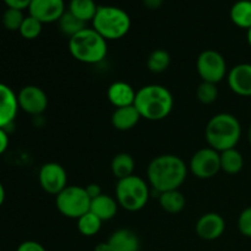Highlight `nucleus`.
I'll list each match as a JSON object with an SVG mask.
<instances>
[{
    "label": "nucleus",
    "instance_id": "1",
    "mask_svg": "<svg viewBox=\"0 0 251 251\" xmlns=\"http://www.w3.org/2000/svg\"><path fill=\"white\" fill-rule=\"evenodd\" d=\"M188 176V166L176 154H161L147 167L149 184L158 194L180 188Z\"/></svg>",
    "mask_w": 251,
    "mask_h": 251
},
{
    "label": "nucleus",
    "instance_id": "2",
    "mask_svg": "<svg viewBox=\"0 0 251 251\" xmlns=\"http://www.w3.org/2000/svg\"><path fill=\"white\" fill-rule=\"evenodd\" d=\"M135 108L141 118L150 122H159L168 117L174 105L171 91L162 85H147L136 91Z\"/></svg>",
    "mask_w": 251,
    "mask_h": 251
},
{
    "label": "nucleus",
    "instance_id": "3",
    "mask_svg": "<svg viewBox=\"0 0 251 251\" xmlns=\"http://www.w3.org/2000/svg\"><path fill=\"white\" fill-rule=\"evenodd\" d=\"M242 136V125L237 117L229 113H220L208 120L205 137L208 146L218 152L235 149Z\"/></svg>",
    "mask_w": 251,
    "mask_h": 251
},
{
    "label": "nucleus",
    "instance_id": "4",
    "mask_svg": "<svg viewBox=\"0 0 251 251\" xmlns=\"http://www.w3.org/2000/svg\"><path fill=\"white\" fill-rule=\"evenodd\" d=\"M69 51L80 63L98 64L107 56L108 44L96 29L86 27L69 38Z\"/></svg>",
    "mask_w": 251,
    "mask_h": 251
},
{
    "label": "nucleus",
    "instance_id": "5",
    "mask_svg": "<svg viewBox=\"0 0 251 251\" xmlns=\"http://www.w3.org/2000/svg\"><path fill=\"white\" fill-rule=\"evenodd\" d=\"M131 19L125 10L112 5L98 6L92 20V28L105 41L120 39L130 31Z\"/></svg>",
    "mask_w": 251,
    "mask_h": 251
},
{
    "label": "nucleus",
    "instance_id": "6",
    "mask_svg": "<svg viewBox=\"0 0 251 251\" xmlns=\"http://www.w3.org/2000/svg\"><path fill=\"white\" fill-rule=\"evenodd\" d=\"M118 205L129 212H137L147 205L150 199L149 184L139 176H130L118 180L115 188Z\"/></svg>",
    "mask_w": 251,
    "mask_h": 251
},
{
    "label": "nucleus",
    "instance_id": "7",
    "mask_svg": "<svg viewBox=\"0 0 251 251\" xmlns=\"http://www.w3.org/2000/svg\"><path fill=\"white\" fill-rule=\"evenodd\" d=\"M55 205L64 217L78 220L91 207V199L83 186L68 185L56 195Z\"/></svg>",
    "mask_w": 251,
    "mask_h": 251
},
{
    "label": "nucleus",
    "instance_id": "8",
    "mask_svg": "<svg viewBox=\"0 0 251 251\" xmlns=\"http://www.w3.org/2000/svg\"><path fill=\"white\" fill-rule=\"evenodd\" d=\"M196 69L205 82H211L217 85L227 75V63L220 51L207 49L199 55L196 61Z\"/></svg>",
    "mask_w": 251,
    "mask_h": 251
},
{
    "label": "nucleus",
    "instance_id": "9",
    "mask_svg": "<svg viewBox=\"0 0 251 251\" xmlns=\"http://www.w3.org/2000/svg\"><path fill=\"white\" fill-rule=\"evenodd\" d=\"M189 169L199 179L213 178L221 171L220 152L211 147L199 150L191 157Z\"/></svg>",
    "mask_w": 251,
    "mask_h": 251
},
{
    "label": "nucleus",
    "instance_id": "10",
    "mask_svg": "<svg viewBox=\"0 0 251 251\" xmlns=\"http://www.w3.org/2000/svg\"><path fill=\"white\" fill-rule=\"evenodd\" d=\"M41 188L50 195H58L68 186V174L65 168L56 162H48L38 172Z\"/></svg>",
    "mask_w": 251,
    "mask_h": 251
},
{
    "label": "nucleus",
    "instance_id": "11",
    "mask_svg": "<svg viewBox=\"0 0 251 251\" xmlns=\"http://www.w3.org/2000/svg\"><path fill=\"white\" fill-rule=\"evenodd\" d=\"M19 107L31 115H41L48 107V96L41 87L34 85L25 86L17 95Z\"/></svg>",
    "mask_w": 251,
    "mask_h": 251
},
{
    "label": "nucleus",
    "instance_id": "12",
    "mask_svg": "<svg viewBox=\"0 0 251 251\" xmlns=\"http://www.w3.org/2000/svg\"><path fill=\"white\" fill-rule=\"evenodd\" d=\"M65 11L64 0H32L28 6L29 15L42 24L59 21Z\"/></svg>",
    "mask_w": 251,
    "mask_h": 251
},
{
    "label": "nucleus",
    "instance_id": "13",
    "mask_svg": "<svg viewBox=\"0 0 251 251\" xmlns=\"http://www.w3.org/2000/svg\"><path fill=\"white\" fill-rule=\"evenodd\" d=\"M196 234L203 240H216L226 230V221L220 213L208 212L199 218L195 226Z\"/></svg>",
    "mask_w": 251,
    "mask_h": 251
},
{
    "label": "nucleus",
    "instance_id": "14",
    "mask_svg": "<svg viewBox=\"0 0 251 251\" xmlns=\"http://www.w3.org/2000/svg\"><path fill=\"white\" fill-rule=\"evenodd\" d=\"M230 90L242 97H251V64L235 65L227 76Z\"/></svg>",
    "mask_w": 251,
    "mask_h": 251
},
{
    "label": "nucleus",
    "instance_id": "15",
    "mask_svg": "<svg viewBox=\"0 0 251 251\" xmlns=\"http://www.w3.org/2000/svg\"><path fill=\"white\" fill-rule=\"evenodd\" d=\"M17 95L5 83L0 82V127L5 129L15 120L19 110Z\"/></svg>",
    "mask_w": 251,
    "mask_h": 251
},
{
    "label": "nucleus",
    "instance_id": "16",
    "mask_svg": "<svg viewBox=\"0 0 251 251\" xmlns=\"http://www.w3.org/2000/svg\"><path fill=\"white\" fill-rule=\"evenodd\" d=\"M107 97L108 100L115 108L127 107V105H134L135 97H136V91L127 82L117 81V82H113L108 87Z\"/></svg>",
    "mask_w": 251,
    "mask_h": 251
},
{
    "label": "nucleus",
    "instance_id": "17",
    "mask_svg": "<svg viewBox=\"0 0 251 251\" xmlns=\"http://www.w3.org/2000/svg\"><path fill=\"white\" fill-rule=\"evenodd\" d=\"M110 251H139L140 240L136 233L123 228L113 233L108 239Z\"/></svg>",
    "mask_w": 251,
    "mask_h": 251
},
{
    "label": "nucleus",
    "instance_id": "18",
    "mask_svg": "<svg viewBox=\"0 0 251 251\" xmlns=\"http://www.w3.org/2000/svg\"><path fill=\"white\" fill-rule=\"evenodd\" d=\"M141 119V115L137 112L135 105L115 108L112 114V125L120 131H127L137 125Z\"/></svg>",
    "mask_w": 251,
    "mask_h": 251
},
{
    "label": "nucleus",
    "instance_id": "19",
    "mask_svg": "<svg viewBox=\"0 0 251 251\" xmlns=\"http://www.w3.org/2000/svg\"><path fill=\"white\" fill-rule=\"evenodd\" d=\"M118 206L119 205H118L117 199L102 194L98 198L91 200L90 211L103 222V221L112 220L117 216Z\"/></svg>",
    "mask_w": 251,
    "mask_h": 251
},
{
    "label": "nucleus",
    "instance_id": "20",
    "mask_svg": "<svg viewBox=\"0 0 251 251\" xmlns=\"http://www.w3.org/2000/svg\"><path fill=\"white\" fill-rule=\"evenodd\" d=\"M158 199L159 205L163 208V211L171 213V215H176V213L181 212L185 207V196L183 195L181 191H179V189L161 193Z\"/></svg>",
    "mask_w": 251,
    "mask_h": 251
},
{
    "label": "nucleus",
    "instance_id": "21",
    "mask_svg": "<svg viewBox=\"0 0 251 251\" xmlns=\"http://www.w3.org/2000/svg\"><path fill=\"white\" fill-rule=\"evenodd\" d=\"M112 173L118 180L120 179L127 178L130 176H134L135 171V159L131 154L126 153V152H122V153L115 154L114 158L112 159Z\"/></svg>",
    "mask_w": 251,
    "mask_h": 251
},
{
    "label": "nucleus",
    "instance_id": "22",
    "mask_svg": "<svg viewBox=\"0 0 251 251\" xmlns=\"http://www.w3.org/2000/svg\"><path fill=\"white\" fill-rule=\"evenodd\" d=\"M221 158V171L225 173L234 176L238 174L244 167V158L243 154L237 149H229L220 152Z\"/></svg>",
    "mask_w": 251,
    "mask_h": 251
},
{
    "label": "nucleus",
    "instance_id": "23",
    "mask_svg": "<svg viewBox=\"0 0 251 251\" xmlns=\"http://www.w3.org/2000/svg\"><path fill=\"white\" fill-rule=\"evenodd\" d=\"M230 20L235 26L249 29L251 27V0H239L230 7Z\"/></svg>",
    "mask_w": 251,
    "mask_h": 251
},
{
    "label": "nucleus",
    "instance_id": "24",
    "mask_svg": "<svg viewBox=\"0 0 251 251\" xmlns=\"http://www.w3.org/2000/svg\"><path fill=\"white\" fill-rule=\"evenodd\" d=\"M97 9L98 6L95 0H70L68 11L87 24L88 21H92Z\"/></svg>",
    "mask_w": 251,
    "mask_h": 251
},
{
    "label": "nucleus",
    "instance_id": "25",
    "mask_svg": "<svg viewBox=\"0 0 251 251\" xmlns=\"http://www.w3.org/2000/svg\"><path fill=\"white\" fill-rule=\"evenodd\" d=\"M58 24L61 33L65 34L69 38H71V37L75 36L76 33H78V32L82 31L83 28H86L85 22L81 21V20L77 19L76 16H74V15L71 14L70 11H68V10L64 12V15L60 17Z\"/></svg>",
    "mask_w": 251,
    "mask_h": 251
},
{
    "label": "nucleus",
    "instance_id": "26",
    "mask_svg": "<svg viewBox=\"0 0 251 251\" xmlns=\"http://www.w3.org/2000/svg\"><path fill=\"white\" fill-rule=\"evenodd\" d=\"M171 65V55L164 49H156L152 51L147 59V68L151 73H164Z\"/></svg>",
    "mask_w": 251,
    "mask_h": 251
},
{
    "label": "nucleus",
    "instance_id": "27",
    "mask_svg": "<svg viewBox=\"0 0 251 251\" xmlns=\"http://www.w3.org/2000/svg\"><path fill=\"white\" fill-rule=\"evenodd\" d=\"M100 227H102V221L97 216L93 215L91 211H88L87 213L81 216L77 220L78 232L82 235H85V237H93V235H96L100 230Z\"/></svg>",
    "mask_w": 251,
    "mask_h": 251
},
{
    "label": "nucleus",
    "instance_id": "28",
    "mask_svg": "<svg viewBox=\"0 0 251 251\" xmlns=\"http://www.w3.org/2000/svg\"><path fill=\"white\" fill-rule=\"evenodd\" d=\"M42 27H43V24H42L41 21H38V20L34 19L33 16L28 15V16L25 17L19 32L25 39L32 41V39L38 38V36L42 32Z\"/></svg>",
    "mask_w": 251,
    "mask_h": 251
},
{
    "label": "nucleus",
    "instance_id": "29",
    "mask_svg": "<svg viewBox=\"0 0 251 251\" xmlns=\"http://www.w3.org/2000/svg\"><path fill=\"white\" fill-rule=\"evenodd\" d=\"M196 97L202 104H211L218 97L217 85L202 81L196 90Z\"/></svg>",
    "mask_w": 251,
    "mask_h": 251
},
{
    "label": "nucleus",
    "instance_id": "30",
    "mask_svg": "<svg viewBox=\"0 0 251 251\" xmlns=\"http://www.w3.org/2000/svg\"><path fill=\"white\" fill-rule=\"evenodd\" d=\"M24 20V14H22L21 10L17 9H9L7 7L6 11L2 15V25L9 31H19Z\"/></svg>",
    "mask_w": 251,
    "mask_h": 251
},
{
    "label": "nucleus",
    "instance_id": "31",
    "mask_svg": "<svg viewBox=\"0 0 251 251\" xmlns=\"http://www.w3.org/2000/svg\"><path fill=\"white\" fill-rule=\"evenodd\" d=\"M238 229L244 237L251 238V207H247L239 215Z\"/></svg>",
    "mask_w": 251,
    "mask_h": 251
},
{
    "label": "nucleus",
    "instance_id": "32",
    "mask_svg": "<svg viewBox=\"0 0 251 251\" xmlns=\"http://www.w3.org/2000/svg\"><path fill=\"white\" fill-rule=\"evenodd\" d=\"M16 251H46V249H44L43 245L39 244L38 242H34V240H27V242L21 243Z\"/></svg>",
    "mask_w": 251,
    "mask_h": 251
},
{
    "label": "nucleus",
    "instance_id": "33",
    "mask_svg": "<svg viewBox=\"0 0 251 251\" xmlns=\"http://www.w3.org/2000/svg\"><path fill=\"white\" fill-rule=\"evenodd\" d=\"M6 4L9 9H17V10H25L28 9L29 4L32 0H2Z\"/></svg>",
    "mask_w": 251,
    "mask_h": 251
},
{
    "label": "nucleus",
    "instance_id": "34",
    "mask_svg": "<svg viewBox=\"0 0 251 251\" xmlns=\"http://www.w3.org/2000/svg\"><path fill=\"white\" fill-rule=\"evenodd\" d=\"M86 189V193H87V195L90 196V199L92 200V199H96L98 198L100 195H102V189H100V186L98 185V184H88L87 186H85Z\"/></svg>",
    "mask_w": 251,
    "mask_h": 251
},
{
    "label": "nucleus",
    "instance_id": "35",
    "mask_svg": "<svg viewBox=\"0 0 251 251\" xmlns=\"http://www.w3.org/2000/svg\"><path fill=\"white\" fill-rule=\"evenodd\" d=\"M7 147H9V136L5 129L0 127V156L6 151Z\"/></svg>",
    "mask_w": 251,
    "mask_h": 251
},
{
    "label": "nucleus",
    "instance_id": "36",
    "mask_svg": "<svg viewBox=\"0 0 251 251\" xmlns=\"http://www.w3.org/2000/svg\"><path fill=\"white\" fill-rule=\"evenodd\" d=\"M164 0H142L144 5L151 10H157L162 6Z\"/></svg>",
    "mask_w": 251,
    "mask_h": 251
},
{
    "label": "nucleus",
    "instance_id": "37",
    "mask_svg": "<svg viewBox=\"0 0 251 251\" xmlns=\"http://www.w3.org/2000/svg\"><path fill=\"white\" fill-rule=\"evenodd\" d=\"M93 251H110L109 244H108V242H105V243H100V244L96 245L95 250H93Z\"/></svg>",
    "mask_w": 251,
    "mask_h": 251
},
{
    "label": "nucleus",
    "instance_id": "38",
    "mask_svg": "<svg viewBox=\"0 0 251 251\" xmlns=\"http://www.w3.org/2000/svg\"><path fill=\"white\" fill-rule=\"evenodd\" d=\"M4 201H5V189H4V185L1 184V181H0V207L2 206Z\"/></svg>",
    "mask_w": 251,
    "mask_h": 251
},
{
    "label": "nucleus",
    "instance_id": "39",
    "mask_svg": "<svg viewBox=\"0 0 251 251\" xmlns=\"http://www.w3.org/2000/svg\"><path fill=\"white\" fill-rule=\"evenodd\" d=\"M247 38H248V43H249V46L251 47V27L249 29H248V33H247Z\"/></svg>",
    "mask_w": 251,
    "mask_h": 251
},
{
    "label": "nucleus",
    "instance_id": "40",
    "mask_svg": "<svg viewBox=\"0 0 251 251\" xmlns=\"http://www.w3.org/2000/svg\"><path fill=\"white\" fill-rule=\"evenodd\" d=\"M248 140H249V144L251 145V124H250L249 129H248Z\"/></svg>",
    "mask_w": 251,
    "mask_h": 251
}]
</instances>
